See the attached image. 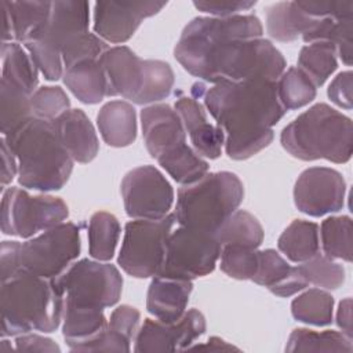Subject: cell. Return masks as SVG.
<instances>
[{
	"instance_id": "cell-1",
	"label": "cell",
	"mask_w": 353,
	"mask_h": 353,
	"mask_svg": "<svg viewBox=\"0 0 353 353\" xmlns=\"http://www.w3.org/2000/svg\"><path fill=\"white\" fill-rule=\"evenodd\" d=\"M254 14L196 17L182 30L174 57L192 76L207 83L277 81L287 68L283 54L266 39Z\"/></svg>"
},
{
	"instance_id": "cell-36",
	"label": "cell",
	"mask_w": 353,
	"mask_h": 353,
	"mask_svg": "<svg viewBox=\"0 0 353 353\" xmlns=\"http://www.w3.org/2000/svg\"><path fill=\"white\" fill-rule=\"evenodd\" d=\"M291 313L301 323L328 325L332 323L334 298L321 288H309L291 302Z\"/></svg>"
},
{
	"instance_id": "cell-42",
	"label": "cell",
	"mask_w": 353,
	"mask_h": 353,
	"mask_svg": "<svg viewBox=\"0 0 353 353\" xmlns=\"http://www.w3.org/2000/svg\"><path fill=\"white\" fill-rule=\"evenodd\" d=\"M298 269L307 284L324 290H338L345 281L343 266L320 252L298 265Z\"/></svg>"
},
{
	"instance_id": "cell-52",
	"label": "cell",
	"mask_w": 353,
	"mask_h": 353,
	"mask_svg": "<svg viewBox=\"0 0 353 353\" xmlns=\"http://www.w3.org/2000/svg\"><path fill=\"white\" fill-rule=\"evenodd\" d=\"M1 142V186L4 189L6 185L11 183L14 176L18 174V160L8 146L4 137L0 139Z\"/></svg>"
},
{
	"instance_id": "cell-5",
	"label": "cell",
	"mask_w": 353,
	"mask_h": 353,
	"mask_svg": "<svg viewBox=\"0 0 353 353\" xmlns=\"http://www.w3.org/2000/svg\"><path fill=\"white\" fill-rule=\"evenodd\" d=\"M281 146L295 159H324L336 164L350 160L353 127L350 117L327 103H316L287 124L280 135Z\"/></svg>"
},
{
	"instance_id": "cell-28",
	"label": "cell",
	"mask_w": 353,
	"mask_h": 353,
	"mask_svg": "<svg viewBox=\"0 0 353 353\" xmlns=\"http://www.w3.org/2000/svg\"><path fill=\"white\" fill-rule=\"evenodd\" d=\"M279 250L292 262L302 263L320 250L319 225L305 219H294L277 240Z\"/></svg>"
},
{
	"instance_id": "cell-31",
	"label": "cell",
	"mask_w": 353,
	"mask_h": 353,
	"mask_svg": "<svg viewBox=\"0 0 353 353\" xmlns=\"http://www.w3.org/2000/svg\"><path fill=\"white\" fill-rule=\"evenodd\" d=\"M119 219L106 211L91 215L88 222V252L97 261H110L120 239Z\"/></svg>"
},
{
	"instance_id": "cell-45",
	"label": "cell",
	"mask_w": 353,
	"mask_h": 353,
	"mask_svg": "<svg viewBox=\"0 0 353 353\" xmlns=\"http://www.w3.org/2000/svg\"><path fill=\"white\" fill-rule=\"evenodd\" d=\"M131 341L117 332L116 330L106 325L95 338L83 343L76 352H130Z\"/></svg>"
},
{
	"instance_id": "cell-10",
	"label": "cell",
	"mask_w": 353,
	"mask_h": 353,
	"mask_svg": "<svg viewBox=\"0 0 353 353\" xmlns=\"http://www.w3.org/2000/svg\"><path fill=\"white\" fill-rule=\"evenodd\" d=\"M69 215L66 203L55 196H32L25 189H3L1 232L29 239L62 222Z\"/></svg>"
},
{
	"instance_id": "cell-37",
	"label": "cell",
	"mask_w": 353,
	"mask_h": 353,
	"mask_svg": "<svg viewBox=\"0 0 353 353\" xmlns=\"http://www.w3.org/2000/svg\"><path fill=\"white\" fill-rule=\"evenodd\" d=\"M279 101L285 110L306 106L316 98L317 87L298 66H290L276 81Z\"/></svg>"
},
{
	"instance_id": "cell-46",
	"label": "cell",
	"mask_w": 353,
	"mask_h": 353,
	"mask_svg": "<svg viewBox=\"0 0 353 353\" xmlns=\"http://www.w3.org/2000/svg\"><path fill=\"white\" fill-rule=\"evenodd\" d=\"M310 17L347 19L353 18L352 1H296Z\"/></svg>"
},
{
	"instance_id": "cell-25",
	"label": "cell",
	"mask_w": 353,
	"mask_h": 353,
	"mask_svg": "<svg viewBox=\"0 0 353 353\" xmlns=\"http://www.w3.org/2000/svg\"><path fill=\"white\" fill-rule=\"evenodd\" d=\"M319 18L306 14L296 1H279L266 8V30L277 41H294L307 34Z\"/></svg>"
},
{
	"instance_id": "cell-6",
	"label": "cell",
	"mask_w": 353,
	"mask_h": 353,
	"mask_svg": "<svg viewBox=\"0 0 353 353\" xmlns=\"http://www.w3.org/2000/svg\"><path fill=\"white\" fill-rule=\"evenodd\" d=\"M243 199L244 186L236 174L207 172L197 182L179 188L174 215L179 226L215 234Z\"/></svg>"
},
{
	"instance_id": "cell-40",
	"label": "cell",
	"mask_w": 353,
	"mask_h": 353,
	"mask_svg": "<svg viewBox=\"0 0 353 353\" xmlns=\"http://www.w3.org/2000/svg\"><path fill=\"white\" fill-rule=\"evenodd\" d=\"M324 255L352 262V219L347 215L330 216L319 229Z\"/></svg>"
},
{
	"instance_id": "cell-27",
	"label": "cell",
	"mask_w": 353,
	"mask_h": 353,
	"mask_svg": "<svg viewBox=\"0 0 353 353\" xmlns=\"http://www.w3.org/2000/svg\"><path fill=\"white\" fill-rule=\"evenodd\" d=\"M1 80L33 94L39 84V69L29 52L18 43H1Z\"/></svg>"
},
{
	"instance_id": "cell-49",
	"label": "cell",
	"mask_w": 353,
	"mask_h": 353,
	"mask_svg": "<svg viewBox=\"0 0 353 353\" xmlns=\"http://www.w3.org/2000/svg\"><path fill=\"white\" fill-rule=\"evenodd\" d=\"M352 87H353V74L350 70H345L336 74V77H334V80L330 83L327 95L331 99V102L335 103L336 106L350 110L353 106Z\"/></svg>"
},
{
	"instance_id": "cell-50",
	"label": "cell",
	"mask_w": 353,
	"mask_h": 353,
	"mask_svg": "<svg viewBox=\"0 0 353 353\" xmlns=\"http://www.w3.org/2000/svg\"><path fill=\"white\" fill-rule=\"evenodd\" d=\"M19 241L6 240L1 243V251H0V268H1V281L8 280L18 272H21L19 268Z\"/></svg>"
},
{
	"instance_id": "cell-9",
	"label": "cell",
	"mask_w": 353,
	"mask_h": 353,
	"mask_svg": "<svg viewBox=\"0 0 353 353\" xmlns=\"http://www.w3.org/2000/svg\"><path fill=\"white\" fill-rule=\"evenodd\" d=\"M54 280L63 302L79 306L110 307L123 291V277L114 265L87 258L72 263Z\"/></svg>"
},
{
	"instance_id": "cell-51",
	"label": "cell",
	"mask_w": 353,
	"mask_h": 353,
	"mask_svg": "<svg viewBox=\"0 0 353 353\" xmlns=\"http://www.w3.org/2000/svg\"><path fill=\"white\" fill-rule=\"evenodd\" d=\"M15 347L23 352H61V347L52 339L33 332L18 335L15 338Z\"/></svg>"
},
{
	"instance_id": "cell-48",
	"label": "cell",
	"mask_w": 353,
	"mask_h": 353,
	"mask_svg": "<svg viewBox=\"0 0 353 353\" xmlns=\"http://www.w3.org/2000/svg\"><path fill=\"white\" fill-rule=\"evenodd\" d=\"M139 320H141V313L138 309L130 305H121V306H117L110 313L108 325L116 330L117 332H120L121 335H124L125 338H128L130 341H132L138 330Z\"/></svg>"
},
{
	"instance_id": "cell-29",
	"label": "cell",
	"mask_w": 353,
	"mask_h": 353,
	"mask_svg": "<svg viewBox=\"0 0 353 353\" xmlns=\"http://www.w3.org/2000/svg\"><path fill=\"white\" fill-rule=\"evenodd\" d=\"M1 6L11 19L14 39L25 44L48 21L52 1H3Z\"/></svg>"
},
{
	"instance_id": "cell-13",
	"label": "cell",
	"mask_w": 353,
	"mask_h": 353,
	"mask_svg": "<svg viewBox=\"0 0 353 353\" xmlns=\"http://www.w3.org/2000/svg\"><path fill=\"white\" fill-rule=\"evenodd\" d=\"M124 210L134 219H161L174 203V189L154 165H139L128 171L120 185Z\"/></svg>"
},
{
	"instance_id": "cell-15",
	"label": "cell",
	"mask_w": 353,
	"mask_h": 353,
	"mask_svg": "<svg viewBox=\"0 0 353 353\" xmlns=\"http://www.w3.org/2000/svg\"><path fill=\"white\" fill-rule=\"evenodd\" d=\"M205 332V317L197 309H189L175 323L145 319L135 335L134 352L188 350Z\"/></svg>"
},
{
	"instance_id": "cell-30",
	"label": "cell",
	"mask_w": 353,
	"mask_h": 353,
	"mask_svg": "<svg viewBox=\"0 0 353 353\" xmlns=\"http://www.w3.org/2000/svg\"><path fill=\"white\" fill-rule=\"evenodd\" d=\"M168 175L182 185H190L208 172V163L188 143H183L157 159Z\"/></svg>"
},
{
	"instance_id": "cell-33",
	"label": "cell",
	"mask_w": 353,
	"mask_h": 353,
	"mask_svg": "<svg viewBox=\"0 0 353 353\" xmlns=\"http://www.w3.org/2000/svg\"><path fill=\"white\" fill-rule=\"evenodd\" d=\"M32 95L26 91L1 80V134L3 137L12 135L29 120H32Z\"/></svg>"
},
{
	"instance_id": "cell-32",
	"label": "cell",
	"mask_w": 353,
	"mask_h": 353,
	"mask_svg": "<svg viewBox=\"0 0 353 353\" xmlns=\"http://www.w3.org/2000/svg\"><path fill=\"white\" fill-rule=\"evenodd\" d=\"M352 339L334 330L319 332L309 328H295L285 345V352L352 353Z\"/></svg>"
},
{
	"instance_id": "cell-22",
	"label": "cell",
	"mask_w": 353,
	"mask_h": 353,
	"mask_svg": "<svg viewBox=\"0 0 353 353\" xmlns=\"http://www.w3.org/2000/svg\"><path fill=\"white\" fill-rule=\"evenodd\" d=\"M251 281L266 287L272 294L281 298H288L309 285L298 266L288 265L273 248L259 251L258 268Z\"/></svg>"
},
{
	"instance_id": "cell-4",
	"label": "cell",
	"mask_w": 353,
	"mask_h": 353,
	"mask_svg": "<svg viewBox=\"0 0 353 353\" xmlns=\"http://www.w3.org/2000/svg\"><path fill=\"white\" fill-rule=\"evenodd\" d=\"M4 139L18 160V182L22 188L51 192L68 182L73 159L62 146L51 121L33 117Z\"/></svg>"
},
{
	"instance_id": "cell-19",
	"label": "cell",
	"mask_w": 353,
	"mask_h": 353,
	"mask_svg": "<svg viewBox=\"0 0 353 353\" xmlns=\"http://www.w3.org/2000/svg\"><path fill=\"white\" fill-rule=\"evenodd\" d=\"M181 117L186 134H189L193 149L205 159H218L225 143L222 128L207 120L203 105L193 97L181 95L174 105Z\"/></svg>"
},
{
	"instance_id": "cell-7",
	"label": "cell",
	"mask_w": 353,
	"mask_h": 353,
	"mask_svg": "<svg viewBox=\"0 0 353 353\" xmlns=\"http://www.w3.org/2000/svg\"><path fill=\"white\" fill-rule=\"evenodd\" d=\"M90 4L87 1H52L48 21L23 46L43 76L55 81L63 74L61 51L73 39L88 32Z\"/></svg>"
},
{
	"instance_id": "cell-24",
	"label": "cell",
	"mask_w": 353,
	"mask_h": 353,
	"mask_svg": "<svg viewBox=\"0 0 353 353\" xmlns=\"http://www.w3.org/2000/svg\"><path fill=\"white\" fill-rule=\"evenodd\" d=\"M65 85L83 103H99L109 97V84L98 59H84L63 70Z\"/></svg>"
},
{
	"instance_id": "cell-41",
	"label": "cell",
	"mask_w": 353,
	"mask_h": 353,
	"mask_svg": "<svg viewBox=\"0 0 353 353\" xmlns=\"http://www.w3.org/2000/svg\"><path fill=\"white\" fill-rule=\"evenodd\" d=\"M259 261V250L240 245L225 244L219 255L221 270L236 280H252Z\"/></svg>"
},
{
	"instance_id": "cell-14",
	"label": "cell",
	"mask_w": 353,
	"mask_h": 353,
	"mask_svg": "<svg viewBox=\"0 0 353 353\" xmlns=\"http://www.w3.org/2000/svg\"><path fill=\"white\" fill-rule=\"evenodd\" d=\"M346 182L342 174L328 167H310L301 172L294 186L295 207L310 216L342 210Z\"/></svg>"
},
{
	"instance_id": "cell-2",
	"label": "cell",
	"mask_w": 353,
	"mask_h": 353,
	"mask_svg": "<svg viewBox=\"0 0 353 353\" xmlns=\"http://www.w3.org/2000/svg\"><path fill=\"white\" fill-rule=\"evenodd\" d=\"M225 134V152L233 160H245L273 141V130L285 109L279 101L277 84L270 80L197 81L190 88Z\"/></svg>"
},
{
	"instance_id": "cell-26",
	"label": "cell",
	"mask_w": 353,
	"mask_h": 353,
	"mask_svg": "<svg viewBox=\"0 0 353 353\" xmlns=\"http://www.w3.org/2000/svg\"><path fill=\"white\" fill-rule=\"evenodd\" d=\"M108 325L102 307L79 306L63 302L62 335L70 350L95 338Z\"/></svg>"
},
{
	"instance_id": "cell-18",
	"label": "cell",
	"mask_w": 353,
	"mask_h": 353,
	"mask_svg": "<svg viewBox=\"0 0 353 353\" xmlns=\"http://www.w3.org/2000/svg\"><path fill=\"white\" fill-rule=\"evenodd\" d=\"M99 63L108 79L109 97L120 95L135 102L145 74L143 59L127 46H116L99 57Z\"/></svg>"
},
{
	"instance_id": "cell-38",
	"label": "cell",
	"mask_w": 353,
	"mask_h": 353,
	"mask_svg": "<svg viewBox=\"0 0 353 353\" xmlns=\"http://www.w3.org/2000/svg\"><path fill=\"white\" fill-rule=\"evenodd\" d=\"M352 19L319 18L316 26L302 39L305 43L328 41L335 46L336 54L347 66L352 63Z\"/></svg>"
},
{
	"instance_id": "cell-3",
	"label": "cell",
	"mask_w": 353,
	"mask_h": 353,
	"mask_svg": "<svg viewBox=\"0 0 353 353\" xmlns=\"http://www.w3.org/2000/svg\"><path fill=\"white\" fill-rule=\"evenodd\" d=\"M1 335L52 332L62 321L63 294L54 279L18 272L1 281Z\"/></svg>"
},
{
	"instance_id": "cell-17",
	"label": "cell",
	"mask_w": 353,
	"mask_h": 353,
	"mask_svg": "<svg viewBox=\"0 0 353 353\" xmlns=\"http://www.w3.org/2000/svg\"><path fill=\"white\" fill-rule=\"evenodd\" d=\"M145 146L153 159L186 143V131L179 114L167 103H153L141 110Z\"/></svg>"
},
{
	"instance_id": "cell-8",
	"label": "cell",
	"mask_w": 353,
	"mask_h": 353,
	"mask_svg": "<svg viewBox=\"0 0 353 353\" xmlns=\"http://www.w3.org/2000/svg\"><path fill=\"white\" fill-rule=\"evenodd\" d=\"M176 223L175 215L161 219H134L124 228L117 263L130 276L137 279L154 277L160 273L165 255V244Z\"/></svg>"
},
{
	"instance_id": "cell-20",
	"label": "cell",
	"mask_w": 353,
	"mask_h": 353,
	"mask_svg": "<svg viewBox=\"0 0 353 353\" xmlns=\"http://www.w3.org/2000/svg\"><path fill=\"white\" fill-rule=\"evenodd\" d=\"M51 123L73 161L90 163L95 159L99 141L92 123L81 109H69Z\"/></svg>"
},
{
	"instance_id": "cell-34",
	"label": "cell",
	"mask_w": 353,
	"mask_h": 353,
	"mask_svg": "<svg viewBox=\"0 0 353 353\" xmlns=\"http://www.w3.org/2000/svg\"><path fill=\"white\" fill-rule=\"evenodd\" d=\"M336 55L334 44L328 41H313L301 48L298 68L309 76L316 87H320L336 70Z\"/></svg>"
},
{
	"instance_id": "cell-21",
	"label": "cell",
	"mask_w": 353,
	"mask_h": 353,
	"mask_svg": "<svg viewBox=\"0 0 353 353\" xmlns=\"http://www.w3.org/2000/svg\"><path fill=\"white\" fill-rule=\"evenodd\" d=\"M193 283L163 276H154L146 295V309L156 320L175 323L186 312Z\"/></svg>"
},
{
	"instance_id": "cell-43",
	"label": "cell",
	"mask_w": 353,
	"mask_h": 353,
	"mask_svg": "<svg viewBox=\"0 0 353 353\" xmlns=\"http://www.w3.org/2000/svg\"><path fill=\"white\" fill-rule=\"evenodd\" d=\"M33 116L52 121L70 108V101L59 85H43L32 94Z\"/></svg>"
},
{
	"instance_id": "cell-11",
	"label": "cell",
	"mask_w": 353,
	"mask_h": 353,
	"mask_svg": "<svg viewBox=\"0 0 353 353\" xmlns=\"http://www.w3.org/2000/svg\"><path fill=\"white\" fill-rule=\"evenodd\" d=\"M80 248V226L62 222L21 243L19 268L39 277L57 279L79 256Z\"/></svg>"
},
{
	"instance_id": "cell-12",
	"label": "cell",
	"mask_w": 353,
	"mask_h": 353,
	"mask_svg": "<svg viewBox=\"0 0 353 353\" xmlns=\"http://www.w3.org/2000/svg\"><path fill=\"white\" fill-rule=\"evenodd\" d=\"M222 245L205 232L185 226L172 229L165 244L163 266L157 276L193 280L210 274L219 259Z\"/></svg>"
},
{
	"instance_id": "cell-44",
	"label": "cell",
	"mask_w": 353,
	"mask_h": 353,
	"mask_svg": "<svg viewBox=\"0 0 353 353\" xmlns=\"http://www.w3.org/2000/svg\"><path fill=\"white\" fill-rule=\"evenodd\" d=\"M108 48L106 41L99 36L90 32L80 34L68 43L61 51L63 70L84 59H98Z\"/></svg>"
},
{
	"instance_id": "cell-35",
	"label": "cell",
	"mask_w": 353,
	"mask_h": 353,
	"mask_svg": "<svg viewBox=\"0 0 353 353\" xmlns=\"http://www.w3.org/2000/svg\"><path fill=\"white\" fill-rule=\"evenodd\" d=\"M215 237L225 244H240L258 248L265 237L263 228L259 221L244 210H236L216 230Z\"/></svg>"
},
{
	"instance_id": "cell-47",
	"label": "cell",
	"mask_w": 353,
	"mask_h": 353,
	"mask_svg": "<svg viewBox=\"0 0 353 353\" xmlns=\"http://www.w3.org/2000/svg\"><path fill=\"white\" fill-rule=\"evenodd\" d=\"M256 4V1H241V0H200L193 1V6L211 17L226 18L232 15H239L241 11H248Z\"/></svg>"
},
{
	"instance_id": "cell-39",
	"label": "cell",
	"mask_w": 353,
	"mask_h": 353,
	"mask_svg": "<svg viewBox=\"0 0 353 353\" xmlns=\"http://www.w3.org/2000/svg\"><path fill=\"white\" fill-rule=\"evenodd\" d=\"M143 66L142 87L134 103L149 105L170 97L175 83L171 66L160 59H143Z\"/></svg>"
},
{
	"instance_id": "cell-54",
	"label": "cell",
	"mask_w": 353,
	"mask_h": 353,
	"mask_svg": "<svg viewBox=\"0 0 353 353\" xmlns=\"http://www.w3.org/2000/svg\"><path fill=\"white\" fill-rule=\"evenodd\" d=\"M189 349L193 350H210V352H225V350H239L236 346L228 343L226 341L218 338V336H211L207 342L201 345H192Z\"/></svg>"
},
{
	"instance_id": "cell-23",
	"label": "cell",
	"mask_w": 353,
	"mask_h": 353,
	"mask_svg": "<svg viewBox=\"0 0 353 353\" xmlns=\"http://www.w3.org/2000/svg\"><path fill=\"white\" fill-rule=\"evenodd\" d=\"M97 125L103 142L113 148L131 145L137 138V113L125 101H109L97 116Z\"/></svg>"
},
{
	"instance_id": "cell-53",
	"label": "cell",
	"mask_w": 353,
	"mask_h": 353,
	"mask_svg": "<svg viewBox=\"0 0 353 353\" xmlns=\"http://www.w3.org/2000/svg\"><path fill=\"white\" fill-rule=\"evenodd\" d=\"M336 325L341 332L346 335L349 339L353 338L352 330V298H345L339 302L336 310Z\"/></svg>"
},
{
	"instance_id": "cell-16",
	"label": "cell",
	"mask_w": 353,
	"mask_h": 353,
	"mask_svg": "<svg viewBox=\"0 0 353 353\" xmlns=\"http://www.w3.org/2000/svg\"><path fill=\"white\" fill-rule=\"evenodd\" d=\"M164 1H98L94 4V32L105 41L125 43L145 18L165 7Z\"/></svg>"
}]
</instances>
